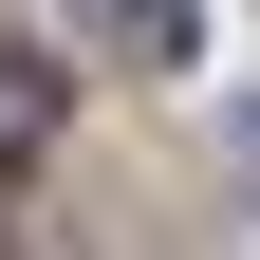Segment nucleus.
Masks as SVG:
<instances>
[{
    "label": "nucleus",
    "instance_id": "obj_1",
    "mask_svg": "<svg viewBox=\"0 0 260 260\" xmlns=\"http://www.w3.org/2000/svg\"><path fill=\"white\" fill-rule=\"evenodd\" d=\"M56 149V56H0V168Z\"/></svg>",
    "mask_w": 260,
    "mask_h": 260
}]
</instances>
